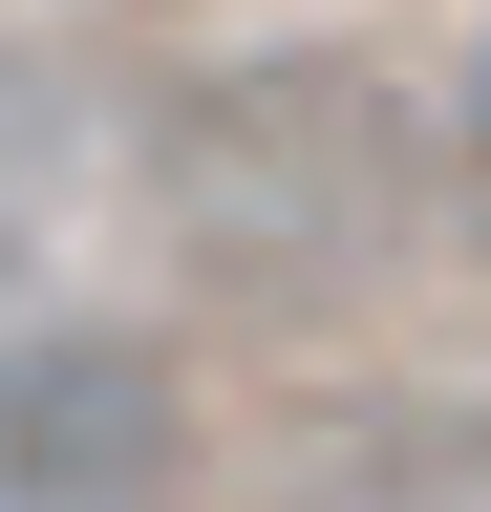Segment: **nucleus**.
<instances>
[{
    "mask_svg": "<svg viewBox=\"0 0 491 512\" xmlns=\"http://www.w3.org/2000/svg\"><path fill=\"white\" fill-rule=\"evenodd\" d=\"M150 214H171V256H193V299L342 320L406 256V214H427V128L363 86V64L278 43V64H214V86L150 128Z\"/></svg>",
    "mask_w": 491,
    "mask_h": 512,
    "instance_id": "1",
    "label": "nucleus"
},
{
    "mask_svg": "<svg viewBox=\"0 0 491 512\" xmlns=\"http://www.w3.org/2000/svg\"><path fill=\"white\" fill-rule=\"evenodd\" d=\"M193 491V384L150 320L0 299V512H171Z\"/></svg>",
    "mask_w": 491,
    "mask_h": 512,
    "instance_id": "2",
    "label": "nucleus"
},
{
    "mask_svg": "<svg viewBox=\"0 0 491 512\" xmlns=\"http://www.w3.org/2000/svg\"><path fill=\"white\" fill-rule=\"evenodd\" d=\"M278 512H491V427H449V406H385V427H342V448H321Z\"/></svg>",
    "mask_w": 491,
    "mask_h": 512,
    "instance_id": "3",
    "label": "nucleus"
},
{
    "mask_svg": "<svg viewBox=\"0 0 491 512\" xmlns=\"http://www.w3.org/2000/svg\"><path fill=\"white\" fill-rule=\"evenodd\" d=\"M43 214H65V86H43V64L0 43V256H22Z\"/></svg>",
    "mask_w": 491,
    "mask_h": 512,
    "instance_id": "4",
    "label": "nucleus"
},
{
    "mask_svg": "<svg viewBox=\"0 0 491 512\" xmlns=\"http://www.w3.org/2000/svg\"><path fill=\"white\" fill-rule=\"evenodd\" d=\"M449 214L491 235V22H470V64H449Z\"/></svg>",
    "mask_w": 491,
    "mask_h": 512,
    "instance_id": "5",
    "label": "nucleus"
}]
</instances>
